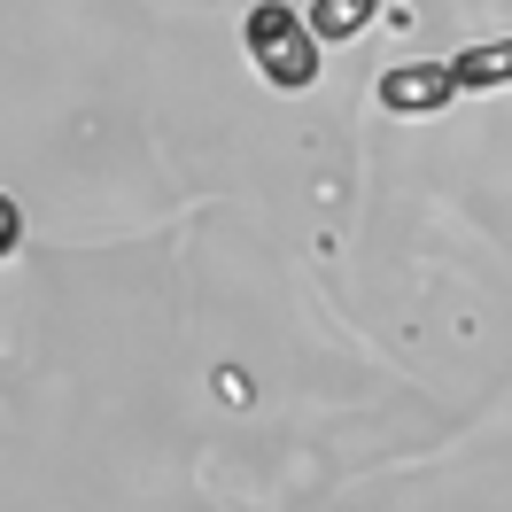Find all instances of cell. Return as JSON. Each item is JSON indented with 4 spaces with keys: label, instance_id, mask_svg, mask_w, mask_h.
Instances as JSON below:
<instances>
[{
    "label": "cell",
    "instance_id": "4",
    "mask_svg": "<svg viewBox=\"0 0 512 512\" xmlns=\"http://www.w3.org/2000/svg\"><path fill=\"white\" fill-rule=\"evenodd\" d=\"M381 16V0H311V32L319 39H357Z\"/></svg>",
    "mask_w": 512,
    "mask_h": 512
},
{
    "label": "cell",
    "instance_id": "1",
    "mask_svg": "<svg viewBox=\"0 0 512 512\" xmlns=\"http://www.w3.org/2000/svg\"><path fill=\"white\" fill-rule=\"evenodd\" d=\"M241 39H249V55H256V70H264V86H280V94H303V86L319 78L326 39L311 32V16H295L288 0H256L249 16H241Z\"/></svg>",
    "mask_w": 512,
    "mask_h": 512
},
{
    "label": "cell",
    "instance_id": "3",
    "mask_svg": "<svg viewBox=\"0 0 512 512\" xmlns=\"http://www.w3.org/2000/svg\"><path fill=\"white\" fill-rule=\"evenodd\" d=\"M458 86L466 94H489V86H512V39H474L466 55H458Z\"/></svg>",
    "mask_w": 512,
    "mask_h": 512
},
{
    "label": "cell",
    "instance_id": "5",
    "mask_svg": "<svg viewBox=\"0 0 512 512\" xmlns=\"http://www.w3.org/2000/svg\"><path fill=\"white\" fill-rule=\"evenodd\" d=\"M16 241H24V210H16V202H8V194H0V256L16 249Z\"/></svg>",
    "mask_w": 512,
    "mask_h": 512
},
{
    "label": "cell",
    "instance_id": "2",
    "mask_svg": "<svg viewBox=\"0 0 512 512\" xmlns=\"http://www.w3.org/2000/svg\"><path fill=\"white\" fill-rule=\"evenodd\" d=\"M458 94H466V86H458L450 63H404V70L381 78V109H396V117H443Z\"/></svg>",
    "mask_w": 512,
    "mask_h": 512
}]
</instances>
